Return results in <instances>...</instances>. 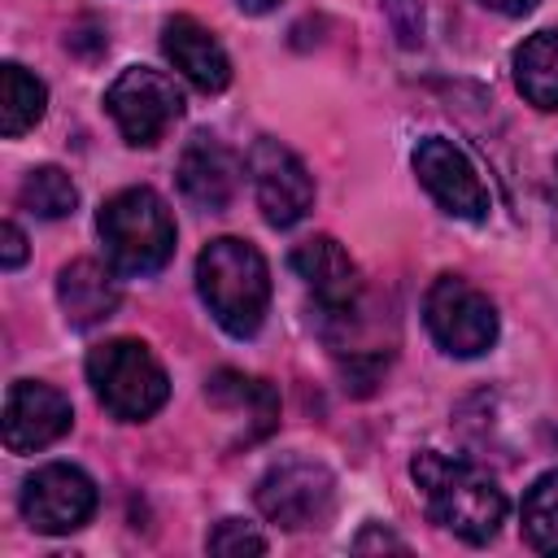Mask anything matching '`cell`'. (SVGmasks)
Listing matches in <instances>:
<instances>
[{"label": "cell", "mask_w": 558, "mask_h": 558, "mask_svg": "<svg viewBox=\"0 0 558 558\" xmlns=\"http://www.w3.org/2000/svg\"><path fill=\"white\" fill-rule=\"evenodd\" d=\"M423 323L449 357H480L497 344V305L462 275H436L423 296Z\"/></svg>", "instance_id": "obj_5"}, {"label": "cell", "mask_w": 558, "mask_h": 558, "mask_svg": "<svg viewBox=\"0 0 558 558\" xmlns=\"http://www.w3.org/2000/svg\"><path fill=\"white\" fill-rule=\"evenodd\" d=\"M74 423V410H70V397L52 384H39V379H17L9 384L4 392V449L9 453H35L52 440H61Z\"/></svg>", "instance_id": "obj_12"}, {"label": "cell", "mask_w": 558, "mask_h": 558, "mask_svg": "<svg viewBox=\"0 0 558 558\" xmlns=\"http://www.w3.org/2000/svg\"><path fill=\"white\" fill-rule=\"evenodd\" d=\"M235 187H240V157L214 135H192L187 148L179 153V192L196 209L222 214Z\"/></svg>", "instance_id": "obj_13"}, {"label": "cell", "mask_w": 558, "mask_h": 558, "mask_svg": "<svg viewBox=\"0 0 558 558\" xmlns=\"http://www.w3.org/2000/svg\"><path fill=\"white\" fill-rule=\"evenodd\" d=\"M0 240H4V244H0V266H4V270H17V266L26 262V235H22V227L9 218V222L0 227Z\"/></svg>", "instance_id": "obj_23"}, {"label": "cell", "mask_w": 558, "mask_h": 558, "mask_svg": "<svg viewBox=\"0 0 558 558\" xmlns=\"http://www.w3.org/2000/svg\"><path fill=\"white\" fill-rule=\"evenodd\" d=\"M105 109L113 118V126L122 131L126 144L148 148L157 144L179 118H183V92L174 87L170 74L148 70V65H126L109 92H105Z\"/></svg>", "instance_id": "obj_7"}, {"label": "cell", "mask_w": 558, "mask_h": 558, "mask_svg": "<svg viewBox=\"0 0 558 558\" xmlns=\"http://www.w3.org/2000/svg\"><path fill=\"white\" fill-rule=\"evenodd\" d=\"M87 384H92L96 401L122 423L153 418L170 397L166 366L157 362V353L144 340H131V336L105 340L87 353Z\"/></svg>", "instance_id": "obj_4"}, {"label": "cell", "mask_w": 558, "mask_h": 558, "mask_svg": "<svg viewBox=\"0 0 558 558\" xmlns=\"http://www.w3.org/2000/svg\"><path fill=\"white\" fill-rule=\"evenodd\" d=\"M523 541L536 554L558 558V466L523 493Z\"/></svg>", "instance_id": "obj_20"}, {"label": "cell", "mask_w": 558, "mask_h": 558, "mask_svg": "<svg viewBox=\"0 0 558 558\" xmlns=\"http://www.w3.org/2000/svg\"><path fill=\"white\" fill-rule=\"evenodd\" d=\"M253 497H257V510L288 532L323 527L336 510V475L314 458H283L266 466Z\"/></svg>", "instance_id": "obj_6"}, {"label": "cell", "mask_w": 558, "mask_h": 558, "mask_svg": "<svg viewBox=\"0 0 558 558\" xmlns=\"http://www.w3.org/2000/svg\"><path fill=\"white\" fill-rule=\"evenodd\" d=\"M484 9H493V13H501V17H523V13H532L541 0H480Z\"/></svg>", "instance_id": "obj_25"}, {"label": "cell", "mask_w": 558, "mask_h": 558, "mask_svg": "<svg viewBox=\"0 0 558 558\" xmlns=\"http://www.w3.org/2000/svg\"><path fill=\"white\" fill-rule=\"evenodd\" d=\"M292 270L310 288L318 318H323V331L331 323L349 327V318L357 314V301H362V275H357V262L340 248V240H331V235L301 240L292 248Z\"/></svg>", "instance_id": "obj_10"}, {"label": "cell", "mask_w": 558, "mask_h": 558, "mask_svg": "<svg viewBox=\"0 0 558 558\" xmlns=\"http://www.w3.org/2000/svg\"><path fill=\"white\" fill-rule=\"evenodd\" d=\"M96 514V484L74 462H48L22 484V519L44 536L78 532Z\"/></svg>", "instance_id": "obj_8"}, {"label": "cell", "mask_w": 558, "mask_h": 558, "mask_svg": "<svg viewBox=\"0 0 558 558\" xmlns=\"http://www.w3.org/2000/svg\"><path fill=\"white\" fill-rule=\"evenodd\" d=\"M279 0H240V9H248V13H266V9H275Z\"/></svg>", "instance_id": "obj_26"}, {"label": "cell", "mask_w": 558, "mask_h": 558, "mask_svg": "<svg viewBox=\"0 0 558 558\" xmlns=\"http://www.w3.org/2000/svg\"><path fill=\"white\" fill-rule=\"evenodd\" d=\"M196 292L205 301V310L214 314V323L244 340L262 327L266 305H270V270L266 257L235 235H218L201 248L196 257Z\"/></svg>", "instance_id": "obj_2"}, {"label": "cell", "mask_w": 558, "mask_h": 558, "mask_svg": "<svg viewBox=\"0 0 558 558\" xmlns=\"http://www.w3.org/2000/svg\"><path fill=\"white\" fill-rule=\"evenodd\" d=\"M44 109H48V87L17 61H4L0 65V135L4 140L26 135L44 118Z\"/></svg>", "instance_id": "obj_18"}, {"label": "cell", "mask_w": 558, "mask_h": 558, "mask_svg": "<svg viewBox=\"0 0 558 558\" xmlns=\"http://www.w3.org/2000/svg\"><path fill=\"white\" fill-rule=\"evenodd\" d=\"M96 231L109 266L131 279L157 275L174 253V218L153 187L113 192L96 214Z\"/></svg>", "instance_id": "obj_3"}, {"label": "cell", "mask_w": 558, "mask_h": 558, "mask_svg": "<svg viewBox=\"0 0 558 558\" xmlns=\"http://www.w3.org/2000/svg\"><path fill=\"white\" fill-rule=\"evenodd\" d=\"M388 17H392V31L401 44H418L423 39V9L418 0H384Z\"/></svg>", "instance_id": "obj_22"}, {"label": "cell", "mask_w": 558, "mask_h": 558, "mask_svg": "<svg viewBox=\"0 0 558 558\" xmlns=\"http://www.w3.org/2000/svg\"><path fill=\"white\" fill-rule=\"evenodd\" d=\"M161 52L201 92H222L231 83V57H227V48L214 39V31H205L187 13H179V17H170L161 26Z\"/></svg>", "instance_id": "obj_14"}, {"label": "cell", "mask_w": 558, "mask_h": 558, "mask_svg": "<svg viewBox=\"0 0 558 558\" xmlns=\"http://www.w3.org/2000/svg\"><path fill=\"white\" fill-rule=\"evenodd\" d=\"M244 166H248V183H253L257 209H262V218L270 227H296L310 214V205H314V179H310L305 161L288 144L262 135L248 148V161Z\"/></svg>", "instance_id": "obj_9"}, {"label": "cell", "mask_w": 558, "mask_h": 558, "mask_svg": "<svg viewBox=\"0 0 558 558\" xmlns=\"http://www.w3.org/2000/svg\"><path fill=\"white\" fill-rule=\"evenodd\" d=\"M414 174L427 187V196L466 222H484L488 218V187L475 170V161L445 135H427L414 148Z\"/></svg>", "instance_id": "obj_11"}, {"label": "cell", "mask_w": 558, "mask_h": 558, "mask_svg": "<svg viewBox=\"0 0 558 558\" xmlns=\"http://www.w3.org/2000/svg\"><path fill=\"white\" fill-rule=\"evenodd\" d=\"M353 549H397V554H405V541L401 536H392V532H384V527H366L357 541H353Z\"/></svg>", "instance_id": "obj_24"}, {"label": "cell", "mask_w": 558, "mask_h": 558, "mask_svg": "<svg viewBox=\"0 0 558 558\" xmlns=\"http://www.w3.org/2000/svg\"><path fill=\"white\" fill-rule=\"evenodd\" d=\"M17 205L35 218H65L78 205V187L61 166H35L17 187Z\"/></svg>", "instance_id": "obj_19"}, {"label": "cell", "mask_w": 558, "mask_h": 558, "mask_svg": "<svg viewBox=\"0 0 558 558\" xmlns=\"http://www.w3.org/2000/svg\"><path fill=\"white\" fill-rule=\"evenodd\" d=\"M514 87L536 109H558V31H536L514 48Z\"/></svg>", "instance_id": "obj_17"}, {"label": "cell", "mask_w": 558, "mask_h": 558, "mask_svg": "<svg viewBox=\"0 0 558 558\" xmlns=\"http://www.w3.org/2000/svg\"><path fill=\"white\" fill-rule=\"evenodd\" d=\"M205 401L240 423L235 445H253V440L270 436L275 423H279V397H275V388L266 379H253V375H240V371H214L205 379Z\"/></svg>", "instance_id": "obj_15"}, {"label": "cell", "mask_w": 558, "mask_h": 558, "mask_svg": "<svg viewBox=\"0 0 558 558\" xmlns=\"http://www.w3.org/2000/svg\"><path fill=\"white\" fill-rule=\"evenodd\" d=\"M205 549L209 554H222V558H240V554H266V536L244 523V519H222L214 523V532L205 536Z\"/></svg>", "instance_id": "obj_21"}, {"label": "cell", "mask_w": 558, "mask_h": 558, "mask_svg": "<svg viewBox=\"0 0 558 558\" xmlns=\"http://www.w3.org/2000/svg\"><path fill=\"white\" fill-rule=\"evenodd\" d=\"M410 480L423 497V510L445 532L462 536L466 545H484L497 536L506 519V493L488 471L466 458H449L440 449H423L410 462Z\"/></svg>", "instance_id": "obj_1"}, {"label": "cell", "mask_w": 558, "mask_h": 558, "mask_svg": "<svg viewBox=\"0 0 558 558\" xmlns=\"http://www.w3.org/2000/svg\"><path fill=\"white\" fill-rule=\"evenodd\" d=\"M118 270L113 266H100L96 257H74L70 266H61L57 275V301H61V314L70 327H96L105 323L122 292H118Z\"/></svg>", "instance_id": "obj_16"}]
</instances>
